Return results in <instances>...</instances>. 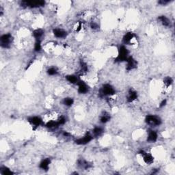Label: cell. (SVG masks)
<instances>
[{
    "instance_id": "cell-1",
    "label": "cell",
    "mask_w": 175,
    "mask_h": 175,
    "mask_svg": "<svg viewBox=\"0 0 175 175\" xmlns=\"http://www.w3.org/2000/svg\"><path fill=\"white\" fill-rule=\"evenodd\" d=\"M129 51L126 49L125 46L122 45L119 47L118 52V55L116 58V62H126L127 58H129Z\"/></svg>"
},
{
    "instance_id": "cell-2",
    "label": "cell",
    "mask_w": 175,
    "mask_h": 175,
    "mask_svg": "<svg viewBox=\"0 0 175 175\" xmlns=\"http://www.w3.org/2000/svg\"><path fill=\"white\" fill-rule=\"evenodd\" d=\"M116 93V90L112 85L106 84H104L100 90V94L103 96H112Z\"/></svg>"
},
{
    "instance_id": "cell-3",
    "label": "cell",
    "mask_w": 175,
    "mask_h": 175,
    "mask_svg": "<svg viewBox=\"0 0 175 175\" xmlns=\"http://www.w3.org/2000/svg\"><path fill=\"white\" fill-rule=\"evenodd\" d=\"M145 122L151 126H157L162 124V120L155 115H148L145 118Z\"/></svg>"
},
{
    "instance_id": "cell-4",
    "label": "cell",
    "mask_w": 175,
    "mask_h": 175,
    "mask_svg": "<svg viewBox=\"0 0 175 175\" xmlns=\"http://www.w3.org/2000/svg\"><path fill=\"white\" fill-rule=\"evenodd\" d=\"M45 5V1H23L21 2V6L31 8H40L44 6Z\"/></svg>"
},
{
    "instance_id": "cell-5",
    "label": "cell",
    "mask_w": 175,
    "mask_h": 175,
    "mask_svg": "<svg viewBox=\"0 0 175 175\" xmlns=\"http://www.w3.org/2000/svg\"><path fill=\"white\" fill-rule=\"evenodd\" d=\"M12 41H13V36L10 34H3L0 37V45L1 47L5 49L10 47Z\"/></svg>"
},
{
    "instance_id": "cell-6",
    "label": "cell",
    "mask_w": 175,
    "mask_h": 175,
    "mask_svg": "<svg viewBox=\"0 0 175 175\" xmlns=\"http://www.w3.org/2000/svg\"><path fill=\"white\" fill-rule=\"evenodd\" d=\"M93 139V136L90 133H86V135L82 138H79V139L76 140L75 141V144L77 145H86L87 144L90 143Z\"/></svg>"
},
{
    "instance_id": "cell-7",
    "label": "cell",
    "mask_w": 175,
    "mask_h": 175,
    "mask_svg": "<svg viewBox=\"0 0 175 175\" xmlns=\"http://www.w3.org/2000/svg\"><path fill=\"white\" fill-rule=\"evenodd\" d=\"M139 154L142 156L143 160L145 164H148V165H150V164H152L154 162V157L151 155H150V154L147 153L146 152L144 151V150H141L139 152Z\"/></svg>"
},
{
    "instance_id": "cell-8",
    "label": "cell",
    "mask_w": 175,
    "mask_h": 175,
    "mask_svg": "<svg viewBox=\"0 0 175 175\" xmlns=\"http://www.w3.org/2000/svg\"><path fill=\"white\" fill-rule=\"evenodd\" d=\"M126 69L127 71H131L133 69H135L137 67V63L136 60L133 58L132 56H129V58L126 60Z\"/></svg>"
},
{
    "instance_id": "cell-9",
    "label": "cell",
    "mask_w": 175,
    "mask_h": 175,
    "mask_svg": "<svg viewBox=\"0 0 175 175\" xmlns=\"http://www.w3.org/2000/svg\"><path fill=\"white\" fill-rule=\"evenodd\" d=\"M78 86V92L80 94H86L89 90V88H88V85L83 81H79L77 83Z\"/></svg>"
},
{
    "instance_id": "cell-10",
    "label": "cell",
    "mask_w": 175,
    "mask_h": 175,
    "mask_svg": "<svg viewBox=\"0 0 175 175\" xmlns=\"http://www.w3.org/2000/svg\"><path fill=\"white\" fill-rule=\"evenodd\" d=\"M135 37H136V35H135L134 33L131 32H127L126 34H124V36H123L122 42L125 45H130L132 43V41L135 39Z\"/></svg>"
},
{
    "instance_id": "cell-11",
    "label": "cell",
    "mask_w": 175,
    "mask_h": 175,
    "mask_svg": "<svg viewBox=\"0 0 175 175\" xmlns=\"http://www.w3.org/2000/svg\"><path fill=\"white\" fill-rule=\"evenodd\" d=\"M28 122L34 126H39L43 124V120L39 116H31L28 118Z\"/></svg>"
},
{
    "instance_id": "cell-12",
    "label": "cell",
    "mask_w": 175,
    "mask_h": 175,
    "mask_svg": "<svg viewBox=\"0 0 175 175\" xmlns=\"http://www.w3.org/2000/svg\"><path fill=\"white\" fill-rule=\"evenodd\" d=\"M137 98H138V92L134 90L130 89L128 92L127 96H126V100H127L128 103H132Z\"/></svg>"
},
{
    "instance_id": "cell-13",
    "label": "cell",
    "mask_w": 175,
    "mask_h": 175,
    "mask_svg": "<svg viewBox=\"0 0 175 175\" xmlns=\"http://www.w3.org/2000/svg\"><path fill=\"white\" fill-rule=\"evenodd\" d=\"M158 138V134L154 130H150L148 133V136H147V141L150 143L155 142Z\"/></svg>"
},
{
    "instance_id": "cell-14",
    "label": "cell",
    "mask_w": 175,
    "mask_h": 175,
    "mask_svg": "<svg viewBox=\"0 0 175 175\" xmlns=\"http://www.w3.org/2000/svg\"><path fill=\"white\" fill-rule=\"evenodd\" d=\"M53 35L58 39H64L67 36V32L64 29L60 28H55L53 30Z\"/></svg>"
},
{
    "instance_id": "cell-15",
    "label": "cell",
    "mask_w": 175,
    "mask_h": 175,
    "mask_svg": "<svg viewBox=\"0 0 175 175\" xmlns=\"http://www.w3.org/2000/svg\"><path fill=\"white\" fill-rule=\"evenodd\" d=\"M50 164H51V159L46 158L41 161L39 164V168L43 170H49Z\"/></svg>"
},
{
    "instance_id": "cell-16",
    "label": "cell",
    "mask_w": 175,
    "mask_h": 175,
    "mask_svg": "<svg viewBox=\"0 0 175 175\" xmlns=\"http://www.w3.org/2000/svg\"><path fill=\"white\" fill-rule=\"evenodd\" d=\"M158 21L159 23H162V25L165 26V27H169V26L170 27L171 26L170 20L167 17L164 16V15L158 17Z\"/></svg>"
},
{
    "instance_id": "cell-17",
    "label": "cell",
    "mask_w": 175,
    "mask_h": 175,
    "mask_svg": "<svg viewBox=\"0 0 175 175\" xmlns=\"http://www.w3.org/2000/svg\"><path fill=\"white\" fill-rule=\"evenodd\" d=\"M77 165L81 168H84L85 170L89 169L91 167V164L89 162L86 161L85 159H79L77 162Z\"/></svg>"
},
{
    "instance_id": "cell-18",
    "label": "cell",
    "mask_w": 175,
    "mask_h": 175,
    "mask_svg": "<svg viewBox=\"0 0 175 175\" xmlns=\"http://www.w3.org/2000/svg\"><path fill=\"white\" fill-rule=\"evenodd\" d=\"M66 79L69 81V83L72 84H77L79 82V79H78L77 76L75 75H69L66 76Z\"/></svg>"
},
{
    "instance_id": "cell-19",
    "label": "cell",
    "mask_w": 175,
    "mask_h": 175,
    "mask_svg": "<svg viewBox=\"0 0 175 175\" xmlns=\"http://www.w3.org/2000/svg\"><path fill=\"white\" fill-rule=\"evenodd\" d=\"M44 34V31L42 29H36L33 31L32 35L36 40H40Z\"/></svg>"
},
{
    "instance_id": "cell-20",
    "label": "cell",
    "mask_w": 175,
    "mask_h": 175,
    "mask_svg": "<svg viewBox=\"0 0 175 175\" xmlns=\"http://www.w3.org/2000/svg\"><path fill=\"white\" fill-rule=\"evenodd\" d=\"M110 115L107 112H104V113L100 116V122L101 123H107L108 121H110Z\"/></svg>"
},
{
    "instance_id": "cell-21",
    "label": "cell",
    "mask_w": 175,
    "mask_h": 175,
    "mask_svg": "<svg viewBox=\"0 0 175 175\" xmlns=\"http://www.w3.org/2000/svg\"><path fill=\"white\" fill-rule=\"evenodd\" d=\"M103 133V129L102 127L100 126H96L92 130V136L95 137H98L101 136L102 133Z\"/></svg>"
},
{
    "instance_id": "cell-22",
    "label": "cell",
    "mask_w": 175,
    "mask_h": 175,
    "mask_svg": "<svg viewBox=\"0 0 175 175\" xmlns=\"http://www.w3.org/2000/svg\"><path fill=\"white\" fill-rule=\"evenodd\" d=\"M74 103V100L73 98L71 97H67L65 98L63 100V104L65 106L67 107H71L73 105Z\"/></svg>"
},
{
    "instance_id": "cell-23",
    "label": "cell",
    "mask_w": 175,
    "mask_h": 175,
    "mask_svg": "<svg viewBox=\"0 0 175 175\" xmlns=\"http://www.w3.org/2000/svg\"><path fill=\"white\" fill-rule=\"evenodd\" d=\"M59 125L58 121H54V120H51L49 121L46 124V126L49 129H54V128H57Z\"/></svg>"
},
{
    "instance_id": "cell-24",
    "label": "cell",
    "mask_w": 175,
    "mask_h": 175,
    "mask_svg": "<svg viewBox=\"0 0 175 175\" xmlns=\"http://www.w3.org/2000/svg\"><path fill=\"white\" fill-rule=\"evenodd\" d=\"M0 173L3 175L13 174V172H12L10 169H8V168H6V166H2V167H1V168H0Z\"/></svg>"
},
{
    "instance_id": "cell-25",
    "label": "cell",
    "mask_w": 175,
    "mask_h": 175,
    "mask_svg": "<svg viewBox=\"0 0 175 175\" xmlns=\"http://www.w3.org/2000/svg\"><path fill=\"white\" fill-rule=\"evenodd\" d=\"M42 49V46H41V40H36L35 45H34V51L36 52H39Z\"/></svg>"
},
{
    "instance_id": "cell-26",
    "label": "cell",
    "mask_w": 175,
    "mask_h": 175,
    "mask_svg": "<svg viewBox=\"0 0 175 175\" xmlns=\"http://www.w3.org/2000/svg\"><path fill=\"white\" fill-rule=\"evenodd\" d=\"M47 74L50 76H53L58 74V70L54 67H51V68L47 69Z\"/></svg>"
},
{
    "instance_id": "cell-27",
    "label": "cell",
    "mask_w": 175,
    "mask_h": 175,
    "mask_svg": "<svg viewBox=\"0 0 175 175\" xmlns=\"http://www.w3.org/2000/svg\"><path fill=\"white\" fill-rule=\"evenodd\" d=\"M173 83V79L170 77H166L164 80V84H165L166 87H169Z\"/></svg>"
},
{
    "instance_id": "cell-28",
    "label": "cell",
    "mask_w": 175,
    "mask_h": 175,
    "mask_svg": "<svg viewBox=\"0 0 175 175\" xmlns=\"http://www.w3.org/2000/svg\"><path fill=\"white\" fill-rule=\"evenodd\" d=\"M80 67H81V73H86L88 71V66L86 63L84 62L81 61L80 62Z\"/></svg>"
},
{
    "instance_id": "cell-29",
    "label": "cell",
    "mask_w": 175,
    "mask_h": 175,
    "mask_svg": "<svg viewBox=\"0 0 175 175\" xmlns=\"http://www.w3.org/2000/svg\"><path fill=\"white\" fill-rule=\"evenodd\" d=\"M58 122L59 124V125H62V124H65L66 122V118L64 116L60 117V118L58 119Z\"/></svg>"
},
{
    "instance_id": "cell-30",
    "label": "cell",
    "mask_w": 175,
    "mask_h": 175,
    "mask_svg": "<svg viewBox=\"0 0 175 175\" xmlns=\"http://www.w3.org/2000/svg\"><path fill=\"white\" fill-rule=\"evenodd\" d=\"M169 2H170V1H169V0H161V1H158V3L162 5V6H165V5L168 4Z\"/></svg>"
},
{
    "instance_id": "cell-31",
    "label": "cell",
    "mask_w": 175,
    "mask_h": 175,
    "mask_svg": "<svg viewBox=\"0 0 175 175\" xmlns=\"http://www.w3.org/2000/svg\"><path fill=\"white\" fill-rule=\"evenodd\" d=\"M90 27H91L92 29H97L98 27V26L97 24L94 23V22H92V23L90 24Z\"/></svg>"
},
{
    "instance_id": "cell-32",
    "label": "cell",
    "mask_w": 175,
    "mask_h": 175,
    "mask_svg": "<svg viewBox=\"0 0 175 175\" xmlns=\"http://www.w3.org/2000/svg\"><path fill=\"white\" fill-rule=\"evenodd\" d=\"M166 103H167V100H166V99H164L163 100L162 102H161V103L159 104V107H164L165 105H166Z\"/></svg>"
},
{
    "instance_id": "cell-33",
    "label": "cell",
    "mask_w": 175,
    "mask_h": 175,
    "mask_svg": "<svg viewBox=\"0 0 175 175\" xmlns=\"http://www.w3.org/2000/svg\"><path fill=\"white\" fill-rule=\"evenodd\" d=\"M63 135L65 136H69L70 134H69V133H67V132H66V131H65V132H64V133H63Z\"/></svg>"
}]
</instances>
